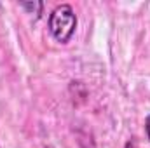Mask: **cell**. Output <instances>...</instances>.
<instances>
[{"instance_id": "obj_1", "label": "cell", "mask_w": 150, "mask_h": 148, "mask_svg": "<svg viewBox=\"0 0 150 148\" xmlns=\"http://www.w3.org/2000/svg\"><path fill=\"white\" fill-rule=\"evenodd\" d=\"M47 26L56 42L68 44L77 30V16H75V11L72 9V5H68V4L58 5L49 14Z\"/></svg>"}, {"instance_id": "obj_2", "label": "cell", "mask_w": 150, "mask_h": 148, "mask_svg": "<svg viewBox=\"0 0 150 148\" xmlns=\"http://www.w3.org/2000/svg\"><path fill=\"white\" fill-rule=\"evenodd\" d=\"M19 7L25 9L28 14H37V16H40L42 14V9H44V4L42 2H21Z\"/></svg>"}, {"instance_id": "obj_3", "label": "cell", "mask_w": 150, "mask_h": 148, "mask_svg": "<svg viewBox=\"0 0 150 148\" xmlns=\"http://www.w3.org/2000/svg\"><path fill=\"white\" fill-rule=\"evenodd\" d=\"M145 131H147V138L150 140V115L147 117V120H145Z\"/></svg>"}, {"instance_id": "obj_4", "label": "cell", "mask_w": 150, "mask_h": 148, "mask_svg": "<svg viewBox=\"0 0 150 148\" xmlns=\"http://www.w3.org/2000/svg\"><path fill=\"white\" fill-rule=\"evenodd\" d=\"M126 148H134V145H127Z\"/></svg>"}, {"instance_id": "obj_5", "label": "cell", "mask_w": 150, "mask_h": 148, "mask_svg": "<svg viewBox=\"0 0 150 148\" xmlns=\"http://www.w3.org/2000/svg\"><path fill=\"white\" fill-rule=\"evenodd\" d=\"M44 148H52V147H44Z\"/></svg>"}]
</instances>
